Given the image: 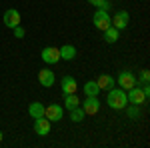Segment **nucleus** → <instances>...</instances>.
I'll return each mask as SVG.
<instances>
[{
  "mask_svg": "<svg viewBox=\"0 0 150 148\" xmlns=\"http://www.w3.org/2000/svg\"><path fill=\"white\" fill-rule=\"evenodd\" d=\"M126 92H128L126 98H128V102H130V104H136V106H140V104H144L146 100H148L140 84H136L134 88H130V90H126Z\"/></svg>",
  "mask_w": 150,
  "mask_h": 148,
  "instance_id": "nucleus-3",
  "label": "nucleus"
},
{
  "mask_svg": "<svg viewBox=\"0 0 150 148\" xmlns=\"http://www.w3.org/2000/svg\"><path fill=\"white\" fill-rule=\"evenodd\" d=\"M18 24H20V12L16 10V8H10V10L4 12V26L16 28Z\"/></svg>",
  "mask_w": 150,
  "mask_h": 148,
  "instance_id": "nucleus-9",
  "label": "nucleus"
},
{
  "mask_svg": "<svg viewBox=\"0 0 150 148\" xmlns=\"http://www.w3.org/2000/svg\"><path fill=\"white\" fill-rule=\"evenodd\" d=\"M118 38H120V30H118V28H114V26H108V28L104 30V40H106L108 44H114Z\"/></svg>",
  "mask_w": 150,
  "mask_h": 148,
  "instance_id": "nucleus-15",
  "label": "nucleus"
},
{
  "mask_svg": "<svg viewBox=\"0 0 150 148\" xmlns=\"http://www.w3.org/2000/svg\"><path fill=\"white\" fill-rule=\"evenodd\" d=\"M128 22H130V16H128L126 10H118L114 16H110V24L114 28H118V30H124L128 26Z\"/></svg>",
  "mask_w": 150,
  "mask_h": 148,
  "instance_id": "nucleus-5",
  "label": "nucleus"
},
{
  "mask_svg": "<svg viewBox=\"0 0 150 148\" xmlns=\"http://www.w3.org/2000/svg\"><path fill=\"white\" fill-rule=\"evenodd\" d=\"M0 142H2V132H0Z\"/></svg>",
  "mask_w": 150,
  "mask_h": 148,
  "instance_id": "nucleus-24",
  "label": "nucleus"
},
{
  "mask_svg": "<svg viewBox=\"0 0 150 148\" xmlns=\"http://www.w3.org/2000/svg\"><path fill=\"white\" fill-rule=\"evenodd\" d=\"M44 116H46L50 122H58L62 118V106H58V104H48V106H44Z\"/></svg>",
  "mask_w": 150,
  "mask_h": 148,
  "instance_id": "nucleus-10",
  "label": "nucleus"
},
{
  "mask_svg": "<svg viewBox=\"0 0 150 148\" xmlns=\"http://www.w3.org/2000/svg\"><path fill=\"white\" fill-rule=\"evenodd\" d=\"M148 80H150V72L148 70H142V74H140V86L148 84Z\"/></svg>",
  "mask_w": 150,
  "mask_h": 148,
  "instance_id": "nucleus-22",
  "label": "nucleus"
},
{
  "mask_svg": "<svg viewBox=\"0 0 150 148\" xmlns=\"http://www.w3.org/2000/svg\"><path fill=\"white\" fill-rule=\"evenodd\" d=\"M34 132L38 136H46L50 134V120L46 116H40V118H34Z\"/></svg>",
  "mask_w": 150,
  "mask_h": 148,
  "instance_id": "nucleus-7",
  "label": "nucleus"
},
{
  "mask_svg": "<svg viewBox=\"0 0 150 148\" xmlns=\"http://www.w3.org/2000/svg\"><path fill=\"white\" fill-rule=\"evenodd\" d=\"M106 104H108L112 110H122L128 104L126 90H122V88H110V90H108V96H106Z\"/></svg>",
  "mask_w": 150,
  "mask_h": 148,
  "instance_id": "nucleus-1",
  "label": "nucleus"
},
{
  "mask_svg": "<svg viewBox=\"0 0 150 148\" xmlns=\"http://www.w3.org/2000/svg\"><path fill=\"white\" fill-rule=\"evenodd\" d=\"M96 84H98L100 90H110V88H114V86H116V80L112 78V76H108V74H102L100 78L96 80Z\"/></svg>",
  "mask_w": 150,
  "mask_h": 148,
  "instance_id": "nucleus-13",
  "label": "nucleus"
},
{
  "mask_svg": "<svg viewBox=\"0 0 150 148\" xmlns=\"http://www.w3.org/2000/svg\"><path fill=\"white\" fill-rule=\"evenodd\" d=\"M88 2H90V4H92V6H98V8H100V10H110V8H112V4H110V0H88Z\"/></svg>",
  "mask_w": 150,
  "mask_h": 148,
  "instance_id": "nucleus-21",
  "label": "nucleus"
},
{
  "mask_svg": "<svg viewBox=\"0 0 150 148\" xmlns=\"http://www.w3.org/2000/svg\"><path fill=\"white\" fill-rule=\"evenodd\" d=\"M42 60H44L46 64H56L58 60H60V50L54 48V46L42 48Z\"/></svg>",
  "mask_w": 150,
  "mask_h": 148,
  "instance_id": "nucleus-8",
  "label": "nucleus"
},
{
  "mask_svg": "<svg viewBox=\"0 0 150 148\" xmlns=\"http://www.w3.org/2000/svg\"><path fill=\"white\" fill-rule=\"evenodd\" d=\"M124 108H126V114H128L130 120H138V118H140V108L136 106V104H130V106L126 104Z\"/></svg>",
  "mask_w": 150,
  "mask_h": 148,
  "instance_id": "nucleus-20",
  "label": "nucleus"
},
{
  "mask_svg": "<svg viewBox=\"0 0 150 148\" xmlns=\"http://www.w3.org/2000/svg\"><path fill=\"white\" fill-rule=\"evenodd\" d=\"M64 106L72 110V108H76V106H80V100H78V96L76 94H64Z\"/></svg>",
  "mask_w": 150,
  "mask_h": 148,
  "instance_id": "nucleus-18",
  "label": "nucleus"
},
{
  "mask_svg": "<svg viewBox=\"0 0 150 148\" xmlns=\"http://www.w3.org/2000/svg\"><path fill=\"white\" fill-rule=\"evenodd\" d=\"M38 80H40V84H42V86L50 88V86H54V82H56V76H54V72H52V70L42 68L40 72H38Z\"/></svg>",
  "mask_w": 150,
  "mask_h": 148,
  "instance_id": "nucleus-11",
  "label": "nucleus"
},
{
  "mask_svg": "<svg viewBox=\"0 0 150 148\" xmlns=\"http://www.w3.org/2000/svg\"><path fill=\"white\" fill-rule=\"evenodd\" d=\"M82 110L84 114H96L100 110V100H98V96H86L84 100H82Z\"/></svg>",
  "mask_w": 150,
  "mask_h": 148,
  "instance_id": "nucleus-6",
  "label": "nucleus"
},
{
  "mask_svg": "<svg viewBox=\"0 0 150 148\" xmlns=\"http://www.w3.org/2000/svg\"><path fill=\"white\" fill-rule=\"evenodd\" d=\"M12 30H14V36H16V38H22L24 36V28L20 26V24H18L16 28H12Z\"/></svg>",
  "mask_w": 150,
  "mask_h": 148,
  "instance_id": "nucleus-23",
  "label": "nucleus"
},
{
  "mask_svg": "<svg viewBox=\"0 0 150 148\" xmlns=\"http://www.w3.org/2000/svg\"><path fill=\"white\" fill-rule=\"evenodd\" d=\"M28 114H30L32 118L44 116V106H42V102H30V106H28Z\"/></svg>",
  "mask_w": 150,
  "mask_h": 148,
  "instance_id": "nucleus-16",
  "label": "nucleus"
},
{
  "mask_svg": "<svg viewBox=\"0 0 150 148\" xmlns=\"http://www.w3.org/2000/svg\"><path fill=\"white\" fill-rule=\"evenodd\" d=\"M84 92H86V96H98V84H96V80H88L86 84H84Z\"/></svg>",
  "mask_w": 150,
  "mask_h": 148,
  "instance_id": "nucleus-17",
  "label": "nucleus"
},
{
  "mask_svg": "<svg viewBox=\"0 0 150 148\" xmlns=\"http://www.w3.org/2000/svg\"><path fill=\"white\" fill-rule=\"evenodd\" d=\"M60 88L64 94H76V88H78V82L72 78V76H64L62 82H60Z\"/></svg>",
  "mask_w": 150,
  "mask_h": 148,
  "instance_id": "nucleus-12",
  "label": "nucleus"
},
{
  "mask_svg": "<svg viewBox=\"0 0 150 148\" xmlns=\"http://www.w3.org/2000/svg\"><path fill=\"white\" fill-rule=\"evenodd\" d=\"M92 22H94V26H96L98 30H102V32L108 28V26H112V24H110V14H108L106 10H100V8L94 12Z\"/></svg>",
  "mask_w": 150,
  "mask_h": 148,
  "instance_id": "nucleus-4",
  "label": "nucleus"
},
{
  "mask_svg": "<svg viewBox=\"0 0 150 148\" xmlns=\"http://www.w3.org/2000/svg\"><path fill=\"white\" fill-rule=\"evenodd\" d=\"M116 84L122 88V90H130V88H134L136 84H138V80H136V76L130 72V70H120V74H118V80H116Z\"/></svg>",
  "mask_w": 150,
  "mask_h": 148,
  "instance_id": "nucleus-2",
  "label": "nucleus"
},
{
  "mask_svg": "<svg viewBox=\"0 0 150 148\" xmlns=\"http://www.w3.org/2000/svg\"><path fill=\"white\" fill-rule=\"evenodd\" d=\"M60 50V58L62 60H74L76 58V48L72 44H64L62 48H58Z\"/></svg>",
  "mask_w": 150,
  "mask_h": 148,
  "instance_id": "nucleus-14",
  "label": "nucleus"
},
{
  "mask_svg": "<svg viewBox=\"0 0 150 148\" xmlns=\"http://www.w3.org/2000/svg\"><path fill=\"white\" fill-rule=\"evenodd\" d=\"M84 116H86V114H84V110H82L80 106H76V108H72V110H70V120H72V122H76V124L84 120Z\"/></svg>",
  "mask_w": 150,
  "mask_h": 148,
  "instance_id": "nucleus-19",
  "label": "nucleus"
}]
</instances>
